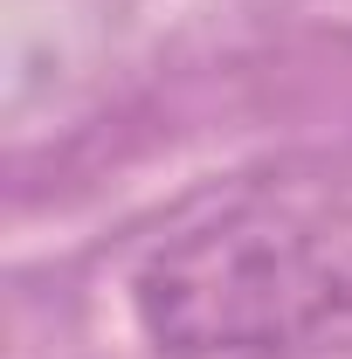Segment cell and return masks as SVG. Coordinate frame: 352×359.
Returning <instances> with one entry per match:
<instances>
[{
  "instance_id": "cell-1",
  "label": "cell",
  "mask_w": 352,
  "mask_h": 359,
  "mask_svg": "<svg viewBox=\"0 0 352 359\" xmlns=\"http://www.w3.org/2000/svg\"><path fill=\"white\" fill-rule=\"evenodd\" d=\"M145 339L173 359H290L352 339V215L249 201L152 249L132 283Z\"/></svg>"
}]
</instances>
